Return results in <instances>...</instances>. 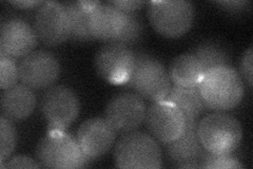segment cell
Listing matches in <instances>:
<instances>
[{
  "mask_svg": "<svg viewBox=\"0 0 253 169\" xmlns=\"http://www.w3.org/2000/svg\"><path fill=\"white\" fill-rule=\"evenodd\" d=\"M114 163L117 168H152L163 166V154L160 145L145 132L124 133L115 144Z\"/></svg>",
  "mask_w": 253,
  "mask_h": 169,
  "instance_id": "277c9868",
  "label": "cell"
},
{
  "mask_svg": "<svg viewBox=\"0 0 253 169\" xmlns=\"http://www.w3.org/2000/svg\"><path fill=\"white\" fill-rule=\"evenodd\" d=\"M16 129L12 120L0 116V164H3L6 159L13 154L16 147Z\"/></svg>",
  "mask_w": 253,
  "mask_h": 169,
  "instance_id": "603a6c76",
  "label": "cell"
},
{
  "mask_svg": "<svg viewBox=\"0 0 253 169\" xmlns=\"http://www.w3.org/2000/svg\"><path fill=\"white\" fill-rule=\"evenodd\" d=\"M18 79V66L16 65L15 59L0 54V88L1 90L3 91L13 87L17 84Z\"/></svg>",
  "mask_w": 253,
  "mask_h": 169,
  "instance_id": "d4e9b609",
  "label": "cell"
},
{
  "mask_svg": "<svg viewBox=\"0 0 253 169\" xmlns=\"http://www.w3.org/2000/svg\"><path fill=\"white\" fill-rule=\"evenodd\" d=\"M221 9L229 14L241 15L250 10L251 3L248 0H236V1H216L215 2Z\"/></svg>",
  "mask_w": 253,
  "mask_h": 169,
  "instance_id": "4316f807",
  "label": "cell"
},
{
  "mask_svg": "<svg viewBox=\"0 0 253 169\" xmlns=\"http://www.w3.org/2000/svg\"><path fill=\"white\" fill-rule=\"evenodd\" d=\"M39 108L49 130H66L78 117L81 102L71 88L52 86L42 94Z\"/></svg>",
  "mask_w": 253,
  "mask_h": 169,
  "instance_id": "52a82bcc",
  "label": "cell"
},
{
  "mask_svg": "<svg viewBox=\"0 0 253 169\" xmlns=\"http://www.w3.org/2000/svg\"><path fill=\"white\" fill-rule=\"evenodd\" d=\"M38 38L29 23L19 18L3 21L0 28V54L13 59L23 58L33 52Z\"/></svg>",
  "mask_w": 253,
  "mask_h": 169,
  "instance_id": "9a60e30c",
  "label": "cell"
},
{
  "mask_svg": "<svg viewBox=\"0 0 253 169\" xmlns=\"http://www.w3.org/2000/svg\"><path fill=\"white\" fill-rule=\"evenodd\" d=\"M166 100L183 112L186 119H197L207 109L197 87L172 86Z\"/></svg>",
  "mask_w": 253,
  "mask_h": 169,
  "instance_id": "ffe728a7",
  "label": "cell"
},
{
  "mask_svg": "<svg viewBox=\"0 0 253 169\" xmlns=\"http://www.w3.org/2000/svg\"><path fill=\"white\" fill-rule=\"evenodd\" d=\"M21 84L33 90L49 89L60 75V63L56 56L46 50H34L18 63Z\"/></svg>",
  "mask_w": 253,
  "mask_h": 169,
  "instance_id": "30bf717a",
  "label": "cell"
},
{
  "mask_svg": "<svg viewBox=\"0 0 253 169\" xmlns=\"http://www.w3.org/2000/svg\"><path fill=\"white\" fill-rule=\"evenodd\" d=\"M117 132L104 117H92L79 126L76 141L83 154L91 161L107 155L116 140Z\"/></svg>",
  "mask_w": 253,
  "mask_h": 169,
  "instance_id": "4fadbf2b",
  "label": "cell"
},
{
  "mask_svg": "<svg viewBox=\"0 0 253 169\" xmlns=\"http://www.w3.org/2000/svg\"><path fill=\"white\" fill-rule=\"evenodd\" d=\"M199 89L206 107L226 111L235 108L242 102L244 82L232 66H224L205 73Z\"/></svg>",
  "mask_w": 253,
  "mask_h": 169,
  "instance_id": "6da1fadb",
  "label": "cell"
},
{
  "mask_svg": "<svg viewBox=\"0 0 253 169\" xmlns=\"http://www.w3.org/2000/svg\"><path fill=\"white\" fill-rule=\"evenodd\" d=\"M36 104L33 89L23 84H16L2 91L0 98L1 115L12 122H20L33 113Z\"/></svg>",
  "mask_w": 253,
  "mask_h": 169,
  "instance_id": "e0dca14e",
  "label": "cell"
},
{
  "mask_svg": "<svg viewBox=\"0 0 253 169\" xmlns=\"http://www.w3.org/2000/svg\"><path fill=\"white\" fill-rule=\"evenodd\" d=\"M197 132L205 150L211 154H232L243 139L240 120L223 111H216L202 118Z\"/></svg>",
  "mask_w": 253,
  "mask_h": 169,
  "instance_id": "5b68a950",
  "label": "cell"
},
{
  "mask_svg": "<svg viewBox=\"0 0 253 169\" xmlns=\"http://www.w3.org/2000/svg\"><path fill=\"white\" fill-rule=\"evenodd\" d=\"M199 120L186 119V128L179 138L167 145L166 156L177 168H200L205 148L197 132Z\"/></svg>",
  "mask_w": 253,
  "mask_h": 169,
  "instance_id": "5bb4252c",
  "label": "cell"
},
{
  "mask_svg": "<svg viewBox=\"0 0 253 169\" xmlns=\"http://www.w3.org/2000/svg\"><path fill=\"white\" fill-rule=\"evenodd\" d=\"M200 168L211 169H234L244 168L239 159L232 156V154H211L205 151L200 163Z\"/></svg>",
  "mask_w": 253,
  "mask_h": 169,
  "instance_id": "cb8c5ba5",
  "label": "cell"
},
{
  "mask_svg": "<svg viewBox=\"0 0 253 169\" xmlns=\"http://www.w3.org/2000/svg\"><path fill=\"white\" fill-rule=\"evenodd\" d=\"M108 3L123 13H136L145 5V1H139V0H124V1L116 0V1H108Z\"/></svg>",
  "mask_w": 253,
  "mask_h": 169,
  "instance_id": "f1b7e54d",
  "label": "cell"
},
{
  "mask_svg": "<svg viewBox=\"0 0 253 169\" xmlns=\"http://www.w3.org/2000/svg\"><path fill=\"white\" fill-rule=\"evenodd\" d=\"M192 54L202 63L205 73L214 68L231 66L230 54L220 44L214 42H205L197 45Z\"/></svg>",
  "mask_w": 253,
  "mask_h": 169,
  "instance_id": "44dd1931",
  "label": "cell"
},
{
  "mask_svg": "<svg viewBox=\"0 0 253 169\" xmlns=\"http://www.w3.org/2000/svg\"><path fill=\"white\" fill-rule=\"evenodd\" d=\"M126 22L122 33L113 42L126 45L128 47L138 44L145 34V27L136 13H124Z\"/></svg>",
  "mask_w": 253,
  "mask_h": 169,
  "instance_id": "7402d4cb",
  "label": "cell"
},
{
  "mask_svg": "<svg viewBox=\"0 0 253 169\" xmlns=\"http://www.w3.org/2000/svg\"><path fill=\"white\" fill-rule=\"evenodd\" d=\"M1 168H41V165L26 156H16L9 161H5L3 164H0Z\"/></svg>",
  "mask_w": 253,
  "mask_h": 169,
  "instance_id": "83f0119b",
  "label": "cell"
},
{
  "mask_svg": "<svg viewBox=\"0 0 253 169\" xmlns=\"http://www.w3.org/2000/svg\"><path fill=\"white\" fill-rule=\"evenodd\" d=\"M96 1H65L62 2L69 15L71 35L70 39L76 43L91 42L94 37L91 34L89 20L91 9Z\"/></svg>",
  "mask_w": 253,
  "mask_h": 169,
  "instance_id": "d6986e66",
  "label": "cell"
},
{
  "mask_svg": "<svg viewBox=\"0 0 253 169\" xmlns=\"http://www.w3.org/2000/svg\"><path fill=\"white\" fill-rule=\"evenodd\" d=\"M146 105L144 99L134 92L114 95L106 107L105 118L117 133L135 131L145 122Z\"/></svg>",
  "mask_w": 253,
  "mask_h": 169,
  "instance_id": "7c38bea8",
  "label": "cell"
},
{
  "mask_svg": "<svg viewBox=\"0 0 253 169\" xmlns=\"http://www.w3.org/2000/svg\"><path fill=\"white\" fill-rule=\"evenodd\" d=\"M34 31L38 40L49 47H57L70 39L69 15L62 3L45 1L38 6L34 17Z\"/></svg>",
  "mask_w": 253,
  "mask_h": 169,
  "instance_id": "8fae6325",
  "label": "cell"
},
{
  "mask_svg": "<svg viewBox=\"0 0 253 169\" xmlns=\"http://www.w3.org/2000/svg\"><path fill=\"white\" fill-rule=\"evenodd\" d=\"M168 73L174 86L197 87L205 75V70L192 53H186L172 60Z\"/></svg>",
  "mask_w": 253,
  "mask_h": 169,
  "instance_id": "ac0fdd59",
  "label": "cell"
},
{
  "mask_svg": "<svg viewBox=\"0 0 253 169\" xmlns=\"http://www.w3.org/2000/svg\"><path fill=\"white\" fill-rule=\"evenodd\" d=\"M252 67H253V48L250 46L248 49L244 52L241 61H240V71L245 82L249 87H252L253 76H252Z\"/></svg>",
  "mask_w": 253,
  "mask_h": 169,
  "instance_id": "484cf974",
  "label": "cell"
},
{
  "mask_svg": "<svg viewBox=\"0 0 253 169\" xmlns=\"http://www.w3.org/2000/svg\"><path fill=\"white\" fill-rule=\"evenodd\" d=\"M148 18L153 29L164 37L178 38L191 29L194 6L188 0H161L148 2Z\"/></svg>",
  "mask_w": 253,
  "mask_h": 169,
  "instance_id": "8992f818",
  "label": "cell"
},
{
  "mask_svg": "<svg viewBox=\"0 0 253 169\" xmlns=\"http://www.w3.org/2000/svg\"><path fill=\"white\" fill-rule=\"evenodd\" d=\"M125 14L110 3L97 2L91 9L89 26L94 39L113 42L122 33Z\"/></svg>",
  "mask_w": 253,
  "mask_h": 169,
  "instance_id": "2e32d148",
  "label": "cell"
},
{
  "mask_svg": "<svg viewBox=\"0 0 253 169\" xmlns=\"http://www.w3.org/2000/svg\"><path fill=\"white\" fill-rule=\"evenodd\" d=\"M10 4L21 10H29L34 9L36 6H41L42 4V1H10Z\"/></svg>",
  "mask_w": 253,
  "mask_h": 169,
  "instance_id": "f546056e",
  "label": "cell"
},
{
  "mask_svg": "<svg viewBox=\"0 0 253 169\" xmlns=\"http://www.w3.org/2000/svg\"><path fill=\"white\" fill-rule=\"evenodd\" d=\"M37 163L42 168H83L89 164L76 138L65 130H49L35 150Z\"/></svg>",
  "mask_w": 253,
  "mask_h": 169,
  "instance_id": "3957f363",
  "label": "cell"
},
{
  "mask_svg": "<svg viewBox=\"0 0 253 169\" xmlns=\"http://www.w3.org/2000/svg\"><path fill=\"white\" fill-rule=\"evenodd\" d=\"M135 62V52L130 47L108 42L99 48L94 58L97 74L113 85H125L131 75Z\"/></svg>",
  "mask_w": 253,
  "mask_h": 169,
  "instance_id": "ba28073f",
  "label": "cell"
},
{
  "mask_svg": "<svg viewBox=\"0 0 253 169\" xmlns=\"http://www.w3.org/2000/svg\"><path fill=\"white\" fill-rule=\"evenodd\" d=\"M124 86L141 99L157 102L167 98L171 80L167 69L160 59L149 53L139 52L135 53L133 70Z\"/></svg>",
  "mask_w": 253,
  "mask_h": 169,
  "instance_id": "7a4b0ae2",
  "label": "cell"
},
{
  "mask_svg": "<svg viewBox=\"0 0 253 169\" xmlns=\"http://www.w3.org/2000/svg\"><path fill=\"white\" fill-rule=\"evenodd\" d=\"M145 124L150 135L163 145L177 140L186 128V117L175 105L168 100L153 102L148 107Z\"/></svg>",
  "mask_w": 253,
  "mask_h": 169,
  "instance_id": "9c48e42d",
  "label": "cell"
}]
</instances>
